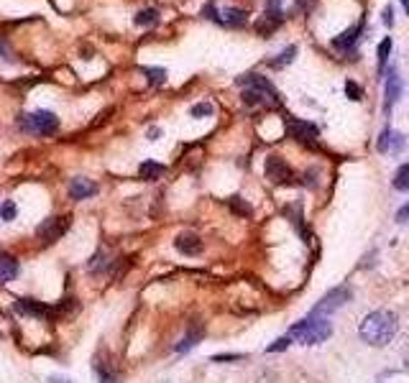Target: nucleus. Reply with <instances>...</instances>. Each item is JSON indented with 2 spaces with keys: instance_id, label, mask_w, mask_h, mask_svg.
<instances>
[{
  "instance_id": "1",
  "label": "nucleus",
  "mask_w": 409,
  "mask_h": 383,
  "mask_svg": "<svg viewBox=\"0 0 409 383\" xmlns=\"http://www.w3.org/2000/svg\"><path fill=\"white\" fill-rule=\"evenodd\" d=\"M397 330H399L397 314L389 312V309H376V312L364 317L361 327H358V335H361L364 342H368L373 348H384V345H389L394 340Z\"/></svg>"
},
{
  "instance_id": "2",
  "label": "nucleus",
  "mask_w": 409,
  "mask_h": 383,
  "mask_svg": "<svg viewBox=\"0 0 409 383\" xmlns=\"http://www.w3.org/2000/svg\"><path fill=\"white\" fill-rule=\"evenodd\" d=\"M238 85L243 87L245 105H279V92L266 77L245 74V77H238Z\"/></svg>"
},
{
  "instance_id": "3",
  "label": "nucleus",
  "mask_w": 409,
  "mask_h": 383,
  "mask_svg": "<svg viewBox=\"0 0 409 383\" xmlns=\"http://www.w3.org/2000/svg\"><path fill=\"white\" fill-rule=\"evenodd\" d=\"M333 335V325L327 320H318V317H309V320L297 322L289 330V340H297L302 345H320Z\"/></svg>"
},
{
  "instance_id": "4",
  "label": "nucleus",
  "mask_w": 409,
  "mask_h": 383,
  "mask_svg": "<svg viewBox=\"0 0 409 383\" xmlns=\"http://www.w3.org/2000/svg\"><path fill=\"white\" fill-rule=\"evenodd\" d=\"M21 125H23V131L34 135H54L59 131V118L49 110H36V113H28L21 118Z\"/></svg>"
},
{
  "instance_id": "5",
  "label": "nucleus",
  "mask_w": 409,
  "mask_h": 383,
  "mask_svg": "<svg viewBox=\"0 0 409 383\" xmlns=\"http://www.w3.org/2000/svg\"><path fill=\"white\" fill-rule=\"evenodd\" d=\"M353 296V292H351V286H335L333 292H327L325 296H322V302L312 309V317H320V314H330L335 312V309H340L343 304L348 302Z\"/></svg>"
},
{
  "instance_id": "6",
  "label": "nucleus",
  "mask_w": 409,
  "mask_h": 383,
  "mask_svg": "<svg viewBox=\"0 0 409 383\" xmlns=\"http://www.w3.org/2000/svg\"><path fill=\"white\" fill-rule=\"evenodd\" d=\"M282 8H279V0H269V6H266V13L261 16V21L256 23V34L258 36H272L276 28L282 26Z\"/></svg>"
},
{
  "instance_id": "7",
  "label": "nucleus",
  "mask_w": 409,
  "mask_h": 383,
  "mask_svg": "<svg viewBox=\"0 0 409 383\" xmlns=\"http://www.w3.org/2000/svg\"><path fill=\"white\" fill-rule=\"evenodd\" d=\"M266 179H272L274 184H287L291 182V169L282 156H269L266 159Z\"/></svg>"
},
{
  "instance_id": "8",
  "label": "nucleus",
  "mask_w": 409,
  "mask_h": 383,
  "mask_svg": "<svg viewBox=\"0 0 409 383\" xmlns=\"http://www.w3.org/2000/svg\"><path fill=\"white\" fill-rule=\"evenodd\" d=\"M287 123H289L291 138H297V141L305 143V146H315V141H318V128H315V125L305 123V120H297V118H289Z\"/></svg>"
},
{
  "instance_id": "9",
  "label": "nucleus",
  "mask_w": 409,
  "mask_h": 383,
  "mask_svg": "<svg viewBox=\"0 0 409 383\" xmlns=\"http://www.w3.org/2000/svg\"><path fill=\"white\" fill-rule=\"evenodd\" d=\"M67 228H69V217H52V220H46L36 232L44 243H52V241H59L64 232H67Z\"/></svg>"
},
{
  "instance_id": "10",
  "label": "nucleus",
  "mask_w": 409,
  "mask_h": 383,
  "mask_svg": "<svg viewBox=\"0 0 409 383\" xmlns=\"http://www.w3.org/2000/svg\"><path fill=\"white\" fill-rule=\"evenodd\" d=\"M174 248L184 253V256H197V253H202V241L195 232H179L177 241H174Z\"/></svg>"
},
{
  "instance_id": "11",
  "label": "nucleus",
  "mask_w": 409,
  "mask_h": 383,
  "mask_svg": "<svg viewBox=\"0 0 409 383\" xmlns=\"http://www.w3.org/2000/svg\"><path fill=\"white\" fill-rule=\"evenodd\" d=\"M401 95V80L399 74H397V69H389V80H386V89H384V110L389 113L391 107H394V102L399 100Z\"/></svg>"
},
{
  "instance_id": "12",
  "label": "nucleus",
  "mask_w": 409,
  "mask_h": 383,
  "mask_svg": "<svg viewBox=\"0 0 409 383\" xmlns=\"http://www.w3.org/2000/svg\"><path fill=\"white\" fill-rule=\"evenodd\" d=\"M404 149V135L397 133V131H391V128H386L382 133V138H379V151L382 153H397Z\"/></svg>"
},
{
  "instance_id": "13",
  "label": "nucleus",
  "mask_w": 409,
  "mask_h": 383,
  "mask_svg": "<svg viewBox=\"0 0 409 383\" xmlns=\"http://www.w3.org/2000/svg\"><path fill=\"white\" fill-rule=\"evenodd\" d=\"M98 192V184H92L90 179H72V184H69V197L72 199H87V197H92Z\"/></svg>"
},
{
  "instance_id": "14",
  "label": "nucleus",
  "mask_w": 409,
  "mask_h": 383,
  "mask_svg": "<svg viewBox=\"0 0 409 383\" xmlns=\"http://www.w3.org/2000/svg\"><path fill=\"white\" fill-rule=\"evenodd\" d=\"M361 31H364V21H361V23H355L353 28L343 31V34L338 36V39H333V46H335L338 52H348V49L355 44V39H358V34H361Z\"/></svg>"
},
{
  "instance_id": "15",
  "label": "nucleus",
  "mask_w": 409,
  "mask_h": 383,
  "mask_svg": "<svg viewBox=\"0 0 409 383\" xmlns=\"http://www.w3.org/2000/svg\"><path fill=\"white\" fill-rule=\"evenodd\" d=\"M16 274H19V261L3 256V259H0V284H8V281H13Z\"/></svg>"
},
{
  "instance_id": "16",
  "label": "nucleus",
  "mask_w": 409,
  "mask_h": 383,
  "mask_svg": "<svg viewBox=\"0 0 409 383\" xmlns=\"http://www.w3.org/2000/svg\"><path fill=\"white\" fill-rule=\"evenodd\" d=\"M245 21H248V13L241 8H225L220 16V23H225V26H243Z\"/></svg>"
},
{
  "instance_id": "17",
  "label": "nucleus",
  "mask_w": 409,
  "mask_h": 383,
  "mask_svg": "<svg viewBox=\"0 0 409 383\" xmlns=\"http://www.w3.org/2000/svg\"><path fill=\"white\" fill-rule=\"evenodd\" d=\"M162 174H164V166L156 164V161H144V164L138 166V177L144 179V182H154V179L162 177Z\"/></svg>"
},
{
  "instance_id": "18",
  "label": "nucleus",
  "mask_w": 409,
  "mask_h": 383,
  "mask_svg": "<svg viewBox=\"0 0 409 383\" xmlns=\"http://www.w3.org/2000/svg\"><path fill=\"white\" fill-rule=\"evenodd\" d=\"M16 307H19L21 312H26V314H38V317L49 314V309H46L44 304L34 302V299H19V302H16Z\"/></svg>"
},
{
  "instance_id": "19",
  "label": "nucleus",
  "mask_w": 409,
  "mask_h": 383,
  "mask_svg": "<svg viewBox=\"0 0 409 383\" xmlns=\"http://www.w3.org/2000/svg\"><path fill=\"white\" fill-rule=\"evenodd\" d=\"M394 189L409 192V164H404V166L397 169V174H394Z\"/></svg>"
},
{
  "instance_id": "20",
  "label": "nucleus",
  "mask_w": 409,
  "mask_h": 383,
  "mask_svg": "<svg viewBox=\"0 0 409 383\" xmlns=\"http://www.w3.org/2000/svg\"><path fill=\"white\" fill-rule=\"evenodd\" d=\"M133 21H136V26H154V23H159V13L154 8H146Z\"/></svg>"
},
{
  "instance_id": "21",
  "label": "nucleus",
  "mask_w": 409,
  "mask_h": 383,
  "mask_svg": "<svg viewBox=\"0 0 409 383\" xmlns=\"http://www.w3.org/2000/svg\"><path fill=\"white\" fill-rule=\"evenodd\" d=\"M389 54H391V39H384L382 44H379V54H376V56H379V72H384Z\"/></svg>"
},
{
  "instance_id": "22",
  "label": "nucleus",
  "mask_w": 409,
  "mask_h": 383,
  "mask_svg": "<svg viewBox=\"0 0 409 383\" xmlns=\"http://www.w3.org/2000/svg\"><path fill=\"white\" fill-rule=\"evenodd\" d=\"M294 54H297V46H289L287 52L279 54V59H274L272 67H284V64H289L291 59H294Z\"/></svg>"
},
{
  "instance_id": "23",
  "label": "nucleus",
  "mask_w": 409,
  "mask_h": 383,
  "mask_svg": "<svg viewBox=\"0 0 409 383\" xmlns=\"http://www.w3.org/2000/svg\"><path fill=\"white\" fill-rule=\"evenodd\" d=\"M16 215H19V210H16L13 202H5V205L0 207V217L3 220H16Z\"/></svg>"
},
{
  "instance_id": "24",
  "label": "nucleus",
  "mask_w": 409,
  "mask_h": 383,
  "mask_svg": "<svg viewBox=\"0 0 409 383\" xmlns=\"http://www.w3.org/2000/svg\"><path fill=\"white\" fill-rule=\"evenodd\" d=\"M105 266H108V261H105V250H100V253L90 261V271H102Z\"/></svg>"
},
{
  "instance_id": "25",
  "label": "nucleus",
  "mask_w": 409,
  "mask_h": 383,
  "mask_svg": "<svg viewBox=\"0 0 409 383\" xmlns=\"http://www.w3.org/2000/svg\"><path fill=\"white\" fill-rule=\"evenodd\" d=\"M146 74H148V82H151V85H162V82L166 80V72L164 69H146Z\"/></svg>"
},
{
  "instance_id": "26",
  "label": "nucleus",
  "mask_w": 409,
  "mask_h": 383,
  "mask_svg": "<svg viewBox=\"0 0 409 383\" xmlns=\"http://www.w3.org/2000/svg\"><path fill=\"white\" fill-rule=\"evenodd\" d=\"M192 116H195V118L212 116V105H208V102H200V105H195V107H192Z\"/></svg>"
},
{
  "instance_id": "27",
  "label": "nucleus",
  "mask_w": 409,
  "mask_h": 383,
  "mask_svg": "<svg viewBox=\"0 0 409 383\" xmlns=\"http://www.w3.org/2000/svg\"><path fill=\"white\" fill-rule=\"evenodd\" d=\"M202 16L210 18V21H220V13H218V8H215V3H208V6L202 8Z\"/></svg>"
},
{
  "instance_id": "28",
  "label": "nucleus",
  "mask_w": 409,
  "mask_h": 383,
  "mask_svg": "<svg viewBox=\"0 0 409 383\" xmlns=\"http://www.w3.org/2000/svg\"><path fill=\"white\" fill-rule=\"evenodd\" d=\"M346 92L351 95V100H361V98H364V92H361V87H358L355 82H348V85H346Z\"/></svg>"
},
{
  "instance_id": "29",
  "label": "nucleus",
  "mask_w": 409,
  "mask_h": 383,
  "mask_svg": "<svg viewBox=\"0 0 409 383\" xmlns=\"http://www.w3.org/2000/svg\"><path fill=\"white\" fill-rule=\"evenodd\" d=\"M230 207H233V210H236V212H241V215H251V207H248V205H243V202H241V199H238V197H233V199H230Z\"/></svg>"
},
{
  "instance_id": "30",
  "label": "nucleus",
  "mask_w": 409,
  "mask_h": 383,
  "mask_svg": "<svg viewBox=\"0 0 409 383\" xmlns=\"http://www.w3.org/2000/svg\"><path fill=\"white\" fill-rule=\"evenodd\" d=\"M0 59H3V62H13V52H10V46L5 44L3 39H0Z\"/></svg>"
},
{
  "instance_id": "31",
  "label": "nucleus",
  "mask_w": 409,
  "mask_h": 383,
  "mask_svg": "<svg viewBox=\"0 0 409 383\" xmlns=\"http://www.w3.org/2000/svg\"><path fill=\"white\" fill-rule=\"evenodd\" d=\"M289 345V338H282V340H276L274 345H269V353H276V350H284Z\"/></svg>"
},
{
  "instance_id": "32",
  "label": "nucleus",
  "mask_w": 409,
  "mask_h": 383,
  "mask_svg": "<svg viewBox=\"0 0 409 383\" xmlns=\"http://www.w3.org/2000/svg\"><path fill=\"white\" fill-rule=\"evenodd\" d=\"M397 223H409V202L397 212Z\"/></svg>"
},
{
  "instance_id": "33",
  "label": "nucleus",
  "mask_w": 409,
  "mask_h": 383,
  "mask_svg": "<svg viewBox=\"0 0 409 383\" xmlns=\"http://www.w3.org/2000/svg\"><path fill=\"white\" fill-rule=\"evenodd\" d=\"M384 23H386V26H394V10H391V6H386V8H384Z\"/></svg>"
},
{
  "instance_id": "34",
  "label": "nucleus",
  "mask_w": 409,
  "mask_h": 383,
  "mask_svg": "<svg viewBox=\"0 0 409 383\" xmlns=\"http://www.w3.org/2000/svg\"><path fill=\"white\" fill-rule=\"evenodd\" d=\"M312 3H315V0H297V8H312Z\"/></svg>"
},
{
  "instance_id": "35",
  "label": "nucleus",
  "mask_w": 409,
  "mask_h": 383,
  "mask_svg": "<svg viewBox=\"0 0 409 383\" xmlns=\"http://www.w3.org/2000/svg\"><path fill=\"white\" fill-rule=\"evenodd\" d=\"M49 383H72V381H67V378H59V375H54V378H52Z\"/></svg>"
},
{
  "instance_id": "36",
  "label": "nucleus",
  "mask_w": 409,
  "mask_h": 383,
  "mask_svg": "<svg viewBox=\"0 0 409 383\" xmlns=\"http://www.w3.org/2000/svg\"><path fill=\"white\" fill-rule=\"evenodd\" d=\"M401 3H404V8H407V10H409V0H401Z\"/></svg>"
}]
</instances>
